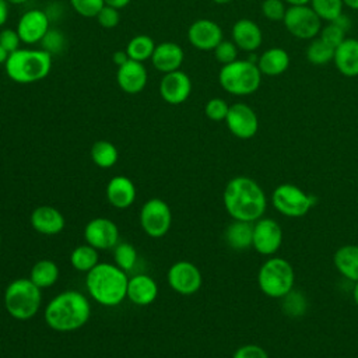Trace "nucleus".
Masks as SVG:
<instances>
[{
	"label": "nucleus",
	"instance_id": "obj_1",
	"mask_svg": "<svg viewBox=\"0 0 358 358\" xmlns=\"http://www.w3.org/2000/svg\"><path fill=\"white\" fill-rule=\"evenodd\" d=\"M222 203L232 220L255 222L264 215L267 207L266 193L252 178L235 176L224 189Z\"/></svg>",
	"mask_w": 358,
	"mask_h": 358
},
{
	"label": "nucleus",
	"instance_id": "obj_2",
	"mask_svg": "<svg viewBox=\"0 0 358 358\" xmlns=\"http://www.w3.org/2000/svg\"><path fill=\"white\" fill-rule=\"evenodd\" d=\"M91 316L88 298L76 289H69L53 296L43 310L46 324L62 333H69L83 327Z\"/></svg>",
	"mask_w": 358,
	"mask_h": 358
},
{
	"label": "nucleus",
	"instance_id": "obj_3",
	"mask_svg": "<svg viewBox=\"0 0 358 358\" xmlns=\"http://www.w3.org/2000/svg\"><path fill=\"white\" fill-rule=\"evenodd\" d=\"M129 277L115 263H98L85 275L90 296L102 306H116L127 298Z\"/></svg>",
	"mask_w": 358,
	"mask_h": 358
},
{
	"label": "nucleus",
	"instance_id": "obj_4",
	"mask_svg": "<svg viewBox=\"0 0 358 358\" xmlns=\"http://www.w3.org/2000/svg\"><path fill=\"white\" fill-rule=\"evenodd\" d=\"M10 80L18 84H32L43 80L52 69V55L45 49H17L4 63Z\"/></svg>",
	"mask_w": 358,
	"mask_h": 358
},
{
	"label": "nucleus",
	"instance_id": "obj_5",
	"mask_svg": "<svg viewBox=\"0 0 358 358\" xmlns=\"http://www.w3.org/2000/svg\"><path fill=\"white\" fill-rule=\"evenodd\" d=\"M41 288L31 278H15L4 291V308L17 320L32 319L41 306Z\"/></svg>",
	"mask_w": 358,
	"mask_h": 358
},
{
	"label": "nucleus",
	"instance_id": "obj_6",
	"mask_svg": "<svg viewBox=\"0 0 358 358\" xmlns=\"http://www.w3.org/2000/svg\"><path fill=\"white\" fill-rule=\"evenodd\" d=\"M262 73L257 63L246 59H236L232 63L224 64L218 73L220 85L231 95L245 96L255 94L262 84Z\"/></svg>",
	"mask_w": 358,
	"mask_h": 358
},
{
	"label": "nucleus",
	"instance_id": "obj_7",
	"mask_svg": "<svg viewBox=\"0 0 358 358\" xmlns=\"http://www.w3.org/2000/svg\"><path fill=\"white\" fill-rule=\"evenodd\" d=\"M294 267L287 259L270 256L259 268L257 285L260 291L270 298L281 299L294 289Z\"/></svg>",
	"mask_w": 358,
	"mask_h": 358
},
{
	"label": "nucleus",
	"instance_id": "obj_8",
	"mask_svg": "<svg viewBox=\"0 0 358 358\" xmlns=\"http://www.w3.org/2000/svg\"><path fill=\"white\" fill-rule=\"evenodd\" d=\"M315 203L316 197L313 194H309L291 183L278 185L271 193L273 207L280 214L289 218H299L305 215L315 206Z\"/></svg>",
	"mask_w": 358,
	"mask_h": 358
},
{
	"label": "nucleus",
	"instance_id": "obj_9",
	"mask_svg": "<svg viewBox=\"0 0 358 358\" xmlns=\"http://www.w3.org/2000/svg\"><path fill=\"white\" fill-rule=\"evenodd\" d=\"M287 31L298 39H313L319 36L322 20L309 4L289 6L282 20Z\"/></svg>",
	"mask_w": 358,
	"mask_h": 358
},
{
	"label": "nucleus",
	"instance_id": "obj_10",
	"mask_svg": "<svg viewBox=\"0 0 358 358\" xmlns=\"http://www.w3.org/2000/svg\"><path fill=\"white\" fill-rule=\"evenodd\" d=\"M140 225L151 238L164 236L172 224V211L166 201L158 197L147 200L140 208Z\"/></svg>",
	"mask_w": 358,
	"mask_h": 358
},
{
	"label": "nucleus",
	"instance_id": "obj_11",
	"mask_svg": "<svg viewBox=\"0 0 358 358\" xmlns=\"http://www.w3.org/2000/svg\"><path fill=\"white\" fill-rule=\"evenodd\" d=\"M168 285L180 295H192L197 292L201 287L203 277L196 264L179 260L173 263L166 274Z\"/></svg>",
	"mask_w": 358,
	"mask_h": 358
},
{
	"label": "nucleus",
	"instance_id": "obj_12",
	"mask_svg": "<svg viewBox=\"0 0 358 358\" xmlns=\"http://www.w3.org/2000/svg\"><path fill=\"white\" fill-rule=\"evenodd\" d=\"M282 243V229L273 218L262 217L253 222L252 246L263 256H273Z\"/></svg>",
	"mask_w": 358,
	"mask_h": 358
},
{
	"label": "nucleus",
	"instance_id": "obj_13",
	"mask_svg": "<svg viewBox=\"0 0 358 358\" xmlns=\"http://www.w3.org/2000/svg\"><path fill=\"white\" fill-rule=\"evenodd\" d=\"M228 130L238 138H252L259 130V119L256 112L243 102L229 105V110L225 117Z\"/></svg>",
	"mask_w": 358,
	"mask_h": 358
},
{
	"label": "nucleus",
	"instance_id": "obj_14",
	"mask_svg": "<svg viewBox=\"0 0 358 358\" xmlns=\"http://www.w3.org/2000/svg\"><path fill=\"white\" fill-rule=\"evenodd\" d=\"M84 239L98 250L113 249L119 243L117 225L105 217L92 218L84 228Z\"/></svg>",
	"mask_w": 358,
	"mask_h": 358
},
{
	"label": "nucleus",
	"instance_id": "obj_15",
	"mask_svg": "<svg viewBox=\"0 0 358 358\" xmlns=\"http://www.w3.org/2000/svg\"><path fill=\"white\" fill-rule=\"evenodd\" d=\"M50 29L49 17L42 10H28L25 11L17 24V32L22 43L34 45L43 39V36Z\"/></svg>",
	"mask_w": 358,
	"mask_h": 358
},
{
	"label": "nucleus",
	"instance_id": "obj_16",
	"mask_svg": "<svg viewBox=\"0 0 358 358\" xmlns=\"http://www.w3.org/2000/svg\"><path fill=\"white\" fill-rule=\"evenodd\" d=\"M187 39L190 45L199 50H214L224 38L222 29L215 21L200 18L189 27Z\"/></svg>",
	"mask_w": 358,
	"mask_h": 358
},
{
	"label": "nucleus",
	"instance_id": "obj_17",
	"mask_svg": "<svg viewBox=\"0 0 358 358\" xmlns=\"http://www.w3.org/2000/svg\"><path fill=\"white\" fill-rule=\"evenodd\" d=\"M192 92L190 77L179 70L165 73L159 83V95L166 103L180 105L183 103Z\"/></svg>",
	"mask_w": 358,
	"mask_h": 358
},
{
	"label": "nucleus",
	"instance_id": "obj_18",
	"mask_svg": "<svg viewBox=\"0 0 358 358\" xmlns=\"http://www.w3.org/2000/svg\"><path fill=\"white\" fill-rule=\"evenodd\" d=\"M116 81L120 90L126 94H138L147 84V70L141 62L129 59L124 64L117 67Z\"/></svg>",
	"mask_w": 358,
	"mask_h": 358
},
{
	"label": "nucleus",
	"instance_id": "obj_19",
	"mask_svg": "<svg viewBox=\"0 0 358 358\" xmlns=\"http://www.w3.org/2000/svg\"><path fill=\"white\" fill-rule=\"evenodd\" d=\"M32 228L42 235H57L64 229L66 220L63 214L52 206H39L31 213Z\"/></svg>",
	"mask_w": 358,
	"mask_h": 358
},
{
	"label": "nucleus",
	"instance_id": "obj_20",
	"mask_svg": "<svg viewBox=\"0 0 358 358\" xmlns=\"http://www.w3.org/2000/svg\"><path fill=\"white\" fill-rule=\"evenodd\" d=\"M185 60V53L180 45L175 42H161L155 45L151 56L152 66L161 73H171L179 70Z\"/></svg>",
	"mask_w": 358,
	"mask_h": 358
},
{
	"label": "nucleus",
	"instance_id": "obj_21",
	"mask_svg": "<svg viewBox=\"0 0 358 358\" xmlns=\"http://www.w3.org/2000/svg\"><path fill=\"white\" fill-rule=\"evenodd\" d=\"M232 42L238 46V49L245 52H255L260 48L263 42V34L260 27L249 20L241 18L232 27Z\"/></svg>",
	"mask_w": 358,
	"mask_h": 358
},
{
	"label": "nucleus",
	"instance_id": "obj_22",
	"mask_svg": "<svg viewBox=\"0 0 358 358\" xmlns=\"http://www.w3.org/2000/svg\"><path fill=\"white\" fill-rule=\"evenodd\" d=\"M106 199L115 208L124 210L136 200V186L124 175L113 176L106 185Z\"/></svg>",
	"mask_w": 358,
	"mask_h": 358
},
{
	"label": "nucleus",
	"instance_id": "obj_23",
	"mask_svg": "<svg viewBox=\"0 0 358 358\" xmlns=\"http://www.w3.org/2000/svg\"><path fill=\"white\" fill-rule=\"evenodd\" d=\"M158 296V285L155 280L147 274H136L129 278L127 298L140 306L152 303Z\"/></svg>",
	"mask_w": 358,
	"mask_h": 358
},
{
	"label": "nucleus",
	"instance_id": "obj_24",
	"mask_svg": "<svg viewBox=\"0 0 358 358\" xmlns=\"http://www.w3.org/2000/svg\"><path fill=\"white\" fill-rule=\"evenodd\" d=\"M333 62L336 69L345 77L358 76V39L345 38L336 49Z\"/></svg>",
	"mask_w": 358,
	"mask_h": 358
},
{
	"label": "nucleus",
	"instance_id": "obj_25",
	"mask_svg": "<svg viewBox=\"0 0 358 358\" xmlns=\"http://www.w3.org/2000/svg\"><path fill=\"white\" fill-rule=\"evenodd\" d=\"M289 55L282 48H270L257 57V67L263 76L275 77L289 67Z\"/></svg>",
	"mask_w": 358,
	"mask_h": 358
},
{
	"label": "nucleus",
	"instance_id": "obj_26",
	"mask_svg": "<svg viewBox=\"0 0 358 358\" xmlns=\"http://www.w3.org/2000/svg\"><path fill=\"white\" fill-rule=\"evenodd\" d=\"M333 263L337 271L347 280L358 281V245H344L334 252Z\"/></svg>",
	"mask_w": 358,
	"mask_h": 358
},
{
	"label": "nucleus",
	"instance_id": "obj_27",
	"mask_svg": "<svg viewBox=\"0 0 358 358\" xmlns=\"http://www.w3.org/2000/svg\"><path fill=\"white\" fill-rule=\"evenodd\" d=\"M224 238L227 245L234 250H246L253 241V222L234 220L225 229Z\"/></svg>",
	"mask_w": 358,
	"mask_h": 358
},
{
	"label": "nucleus",
	"instance_id": "obj_28",
	"mask_svg": "<svg viewBox=\"0 0 358 358\" xmlns=\"http://www.w3.org/2000/svg\"><path fill=\"white\" fill-rule=\"evenodd\" d=\"M29 278L41 289L49 288L59 278V266L53 260H49V259L38 260L31 268Z\"/></svg>",
	"mask_w": 358,
	"mask_h": 358
},
{
	"label": "nucleus",
	"instance_id": "obj_29",
	"mask_svg": "<svg viewBox=\"0 0 358 358\" xmlns=\"http://www.w3.org/2000/svg\"><path fill=\"white\" fill-rule=\"evenodd\" d=\"M91 159L92 162L103 169L112 168L119 158V151L115 147L113 143L106 141V140H98L92 144L91 147Z\"/></svg>",
	"mask_w": 358,
	"mask_h": 358
},
{
	"label": "nucleus",
	"instance_id": "obj_30",
	"mask_svg": "<svg viewBox=\"0 0 358 358\" xmlns=\"http://www.w3.org/2000/svg\"><path fill=\"white\" fill-rule=\"evenodd\" d=\"M70 263L77 271L88 273L91 268H94L99 262H98V249L94 246L85 243L80 245L73 249L70 253Z\"/></svg>",
	"mask_w": 358,
	"mask_h": 358
},
{
	"label": "nucleus",
	"instance_id": "obj_31",
	"mask_svg": "<svg viewBox=\"0 0 358 358\" xmlns=\"http://www.w3.org/2000/svg\"><path fill=\"white\" fill-rule=\"evenodd\" d=\"M154 49H155V43H154L152 38L145 34H140V35L133 36L129 41V43L126 46V53L129 55V57L131 60L143 63V62L151 59Z\"/></svg>",
	"mask_w": 358,
	"mask_h": 358
},
{
	"label": "nucleus",
	"instance_id": "obj_32",
	"mask_svg": "<svg viewBox=\"0 0 358 358\" xmlns=\"http://www.w3.org/2000/svg\"><path fill=\"white\" fill-rule=\"evenodd\" d=\"M334 57V48L327 45L319 36L310 39L306 48V59L309 63L315 66H323L331 62Z\"/></svg>",
	"mask_w": 358,
	"mask_h": 358
},
{
	"label": "nucleus",
	"instance_id": "obj_33",
	"mask_svg": "<svg viewBox=\"0 0 358 358\" xmlns=\"http://www.w3.org/2000/svg\"><path fill=\"white\" fill-rule=\"evenodd\" d=\"M281 306H282V312L287 316L296 319L305 315L308 309V301L302 292L291 289L287 295L281 298Z\"/></svg>",
	"mask_w": 358,
	"mask_h": 358
},
{
	"label": "nucleus",
	"instance_id": "obj_34",
	"mask_svg": "<svg viewBox=\"0 0 358 358\" xmlns=\"http://www.w3.org/2000/svg\"><path fill=\"white\" fill-rule=\"evenodd\" d=\"M309 6L322 21L331 22L343 14V0H310Z\"/></svg>",
	"mask_w": 358,
	"mask_h": 358
},
{
	"label": "nucleus",
	"instance_id": "obj_35",
	"mask_svg": "<svg viewBox=\"0 0 358 358\" xmlns=\"http://www.w3.org/2000/svg\"><path fill=\"white\" fill-rule=\"evenodd\" d=\"M113 262L123 271H130L137 262V250L127 242H119L113 248Z\"/></svg>",
	"mask_w": 358,
	"mask_h": 358
},
{
	"label": "nucleus",
	"instance_id": "obj_36",
	"mask_svg": "<svg viewBox=\"0 0 358 358\" xmlns=\"http://www.w3.org/2000/svg\"><path fill=\"white\" fill-rule=\"evenodd\" d=\"M345 34H347V31L344 28H341L338 24L327 22L324 27H322V29L319 32V38L336 49L347 38Z\"/></svg>",
	"mask_w": 358,
	"mask_h": 358
},
{
	"label": "nucleus",
	"instance_id": "obj_37",
	"mask_svg": "<svg viewBox=\"0 0 358 358\" xmlns=\"http://www.w3.org/2000/svg\"><path fill=\"white\" fill-rule=\"evenodd\" d=\"M73 10L85 18H94L105 6L103 0H70Z\"/></svg>",
	"mask_w": 358,
	"mask_h": 358
},
{
	"label": "nucleus",
	"instance_id": "obj_38",
	"mask_svg": "<svg viewBox=\"0 0 358 358\" xmlns=\"http://www.w3.org/2000/svg\"><path fill=\"white\" fill-rule=\"evenodd\" d=\"M214 56L217 62H220L222 66L232 63L238 59V46L232 41L222 39L214 49Z\"/></svg>",
	"mask_w": 358,
	"mask_h": 358
},
{
	"label": "nucleus",
	"instance_id": "obj_39",
	"mask_svg": "<svg viewBox=\"0 0 358 358\" xmlns=\"http://www.w3.org/2000/svg\"><path fill=\"white\" fill-rule=\"evenodd\" d=\"M228 110H229V105L222 98H211L204 106L206 116L214 122L225 120Z\"/></svg>",
	"mask_w": 358,
	"mask_h": 358
},
{
	"label": "nucleus",
	"instance_id": "obj_40",
	"mask_svg": "<svg viewBox=\"0 0 358 358\" xmlns=\"http://www.w3.org/2000/svg\"><path fill=\"white\" fill-rule=\"evenodd\" d=\"M285 11L287 8L282 0H264L262 3V13L270 21H282Z\"/></svg>",
	"mask_w": 358,
	"mask_h": 358
},
{
	"label": "nucleus",
	"instance_id": "obj_41",
	"mask_svg": "<svg viewBox=\"0 0 358 358\" xmlns=\"http://www.w3.org/2000/svg\"><path fill=\"white\" fill-rule=\"evenodd\" d=\"M98 24L102 27V28H115L117 24H119V20H120V14H119V10L115 8V7H110V6H103L101 8V11L98 13V15L95 17Z\"/></svg>",
	"mask_w": 358,
	"mask_h": 358
},
{
	"label": "nucleus",
	"instance_id": "obj_42",
	"mask_svg": "<svg viewBox=\"0 0 358 358\" xmlns=\"http://www.w3.org/2000/svg\"><path fill=\"white\" fill-rule=\"evenodd\" d=\"M21 38L17 32V29H11V28H6L0 31V45L8 52L13 53L17 49H20L21 45Z\"/></svg>",
	"mask_w": 358,
	"mask_h": 358
},
{
	"label": "nucleus",
	"instance_id": "obj_43",
	"mask_svg": "<svg viewBox=\"0 0 358 358\" xmlns=\"http://www.w3.org/2000/svg\"><path fill=\"white\" fill-rule=\"evenodd\" d=\"M41 42L43 43V49L46 52H49L50 55L60 52L63 45H64L63 35L56 29H49L48 34L43 36V39Z\"/></svg>",
	"mask_w": 358,
	"mask_h": 358
},
{
	"label": "nucleus",
	"instance_id": "obj_44",
	"mask_svg": "<svg viewBox=\"0 0 358 358\" xmlns=\"http://www.w3.org/2000/svg\"><path fill=\"white\" fill-rule=\"evenodd\" d=\"M232 358H268V354L257 344H245L235 350Z\"/></svg>",
	"mask_w": 358,
	"mask_h": 358
},
{
	"label": "nucleus",
	"instance_id": "obj_45",
	"mask_svg": "<svg viewBox=\"0 0 358 358\" xmlns=\"http://www.w3.org/2000/svg\"><path fill=\"white\" fill-rule=\"evenodd\" d=\"M129 59H130V57H129V55L126 53V50L115 52V53H113V56H112V60H113V63H115L117 67H119V66H122V64H124Z\"/></svg>",
	"mask_w": 358,
	"mask_h": 358
},
{
	"label": "nucleus",
	"instance_id": "obj_46",
	"mask_svg": "<svg viewBox=\"0 0 358 358\" xmlns=\"http://www.w3.org/2000/svg\"><path fill=\"white\" fill-rule=\"evenodd\" d=\"M8 1L7 0H0V27L7 21L8 18Z\"/></svg>",
	"mask_w": 358,
	"mask_h": 358
},
{
	"label": "nucleus",
	"instance_id": "obj_47",
	"mask_svg": "<svg viewBox=\"0 0 358 358\" xmlns=\"http://www.w3.org/2000/svg\"><path fill=\"white\" fill-rule=\"evenodd\" d=\"M106 6H110V7H115L117 10L126 7L131 0H103Z\"/></svg>",
	"mask_w": 358,
	"mask_h": 358
},
{
	"label": "nucleus",
	"instance_id": "obj_48",
	"mask_svg": "<svg viewBox=\"0 0 358 358\" xmlns=\"http://www.w3.org/2000/svg\"><path fill=\"white\" fill-rule=\"evenodd\" d=\"M8 56H10V53L0 45V64H4L8 59Z\"/></svg>",
	"mask_w": 358,
	"mask_h": 358
},
{
	"label": "nucleus",
	"instance_id": "obj_49",
	"mask_svg": "<svg viewBox=\"0 0 358 358\" xmlns=\"http://www.w3.org/2000/svg\"><path fill=\"white\" fill-rule=\"evenodd\" d=\"M343 3L351 10H358V0H343Z\"/></svg>",
	"mask_w": 358,
	"mask_h": 358
},
{
	"label": "nucleus",
	"instance_id": "obj_50",
	"mask_svg": "<svg viewBox=\"0 0 358 358\" xmlns=\"http://www.w3.org/2000/svg\"><path fill=\"white\" fill-rule=\"evenodd\" d=\"M284 1H287L289 6H303L310 3V0H284Z\"/></svg>",
	"mask_w": 358,
	"mask_h": 358
},
{
	"label": "nucleus",
	"instance_id": "obj_51",
	"mask_svg": "<svg viewBox=\"0 0 358 358\" xmlns=\"http://www.w3.org/2000/svg\"><path fill=\"white\" fill-rule=\"evenodd\" d=\"M352 299H354L355 305L358 306V281H355L352 285Z\"/></svg>",
	"mask_w": 358,
	"mask_h": 358
},
{
	"label": "nucleus",
	"instance_id": "obj_52",
	"mask_svg": "<svg viewBox=\"0 0 358 358\" xmlns=\"http://www.w3.org/2000/svg\"><path fill=\"white\" fill-rule=\"evenodd\" d=\"M10 4H24V3H27L28 0H7Z\"/></svg>",
	"mask_w": 358,
	"mask_h": 358
},
{
	"label": "nucleus",
	"instance_id": "obj_53",
	"mask_svg": "<svg viewBox=\"0 0 358 358\" xmlns=\"http://www.w3.org/2000/svg\"><path fill=\"white\" fill-rule=\"evenodd\" d=\"M214 3H217V4H228V3H231L232 0H213Z\"/></svg>",
	"mask_w": 358,
	"mask_h": 358
},
{
	"label": "nucleus",
	"instance_id": "obj_54",
	"mask_svg": "<svg viewBox=\"0 0 358 358\" xmlns=\"http://www.w3.org/2000/svg\"><path fill=\"white\" fill-rule=\"evenodd\" d=\"M0 245H1V235H0Z\"/></svg>",
	"mask_w": 358,
	"mask_h": 358
}]
</instances>
